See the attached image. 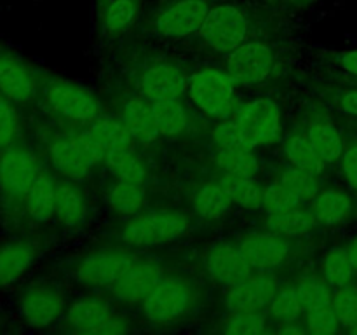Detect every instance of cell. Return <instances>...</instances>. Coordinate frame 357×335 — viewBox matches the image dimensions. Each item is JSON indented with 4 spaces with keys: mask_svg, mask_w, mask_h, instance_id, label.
<instances>
[{
    "mask_svg": "<svg viewBox=\"0 0 357 335\" xmlns=\"http://www.w3.org/2000/svg\"><path fill=\"white\" fill-rule=\"evenodd\" d=\"M40 173V166L26 147L14 143L0 150V202L6 209L24 204L28 191Z\"/></svg>",
    "mask_w": 357,
    "mask_h": 335,
    "instance_id": "cell-1",
    "label": "cell"
},
{
    "mask_svg": "<svg viewBox=\"0 0 357 335\" xmlns=\"http://www.w3.org/2000/svg\"><path fill=\"white\" fill-rule=\"evenodd\" d=\"M188 220L183 213L150 211L135 215L122 229V241L129 246H155L176 241L187 232Z\"/></svg>",
    "mask_w": 357,
    "mask_h": 335,
    "instance_id": "cell-2",
    "label": "cell"
},
{
    "mask_svg": "<svg viewBox=\"0 0 357 335\" xmlns=\"http://www.w3.org/2000/svg\"><path fill=\"white\" fill-rule=\"evenodd\" d=\"M188 94L199 110L209 117L227 119L234 112V79L227 72L204 68L188 80Z\"/></svg>",
    "mask_w": 357,
    "mask_h": 335,
    "instance_id": "cell-3",
    "label": "cell"
},
{
    "mask_svg": "<svg viewBox=\"0 0 357 335\" xmlns=\"http://www.w3.org/2000/svg\"><path fill=\"white\" fill-rule=\"evenodd\" d=\"M192 288L180 278H162L143 300V314L153 325H169L181 320L190 309Z\"/></svg>",
    "mask_w": 357,
    "mask_h": 335,
    "instance_id": "cell-4",
    "label": "cell"
},
{
    "mask_svg": "<svg viewBox=\"0 0 357 335\" xmlns=\"http://www.w3.org/2000/svg\"><path fill=\"white\" fill-rule=\"evenodd\" d=\"M248 20L236 6H216L209 9L199 35L204 44L216 52H232L248 35Z\"/></svg>",
    "mask_w": 357,
    "mask_h": 335,
    "instance_id": "cell-5",
    "label": "cell"
},
{
    "mask_svg": "<svg viewBox=\"0 0 357 335\" xmlns=\"http://www.w3.org/2000/svg\"><path fill=\"white\" fill-rule=\"evenodd\" d=\"M232 119L251 147L274 143L281 135V108L271 98H258L234 112Z\"/></svg>",
    "mask_w": 357,
    "mask_h": 335,
    "instance_id": "cell-6",
    "label": "cell"
},
{
    "mask_svg": "<svg viewBox=\"0 0 357 335\" xmlns=\"http://www.w3.org/2000/svg\"><path fill=\"white\" fill-rule=\"evenodd\" d=\"M44 100L54 114L77 122L96 121L100 103L91 93L68 80H51L45 84Z\"/></svg>",
    "mask_w": 357,
    "mask_h": 335,
    "instance_id": "cell-7",
    "label": "cell"
},
{
    "mask_svg": "<svg viewBox=\"0 0 357 335\" xmlns=\"http://www.w3.org/2000/svg\"><path fill=\"white\" fill-rule=\"evenodd\" d=\"M274 66V52L267 44L250 42L241 44L227 56V73L234 82L243 86H257L265 80Z\"/></svg>",
    "mask_w": 357,
    "mask_h": 335,
    "instance_id": "cell-8",
    "label": "cell"
},
{
    "mask_svg": "<svg viewBox=\"0 0 357 335\" xmlns=\"http://www.w3.org/2000/svg\"><path fill=\"white\" fill-rule=\"evenodd\" d=\"M17 309L24 323L35 328H44L59 318L63 311V297L51 283H31L21 293Z\"/></svg>",
    "mask_w": 357,
    "mask_h": 335,
    "instance_id": "cell-9",
    "label": "cell"
},
{
    "mask_svg": "<svg viewBox=\"0 0 357 335\" xmlns=\"http://www.w3.org/2000/svg\"><path fill=\"white\" fill-rule=\"evenodd\" d=\"M209 6L206 0H174L155 17V28L162 37H187L201 30Z\"/></svg>",
    "mask_w": 357,
    "mask_h": 335,
    "instance_id": "cell-10",
    "label": "cell"
},
{
    "mask_svg": "<svg viewBox=\"0 0 357 335\" xmlns=\"http://www.w3.org/2000/svg\"><path fill=\"white\" fill-rule=\"evenodd\" d=\"M132 264H135V257L126 251H96L84 257L77 264L75 276L80 283H86V285L112 286Z\"/></svg>",
    "mask_w": 357,
    "mask_h": 335,
    "instance_id": "cell-11",
    "label": "cell"
},
{
    "mask_svg": "<svg viewBox=\"0 0 357 335\" xmlns=\"http://www.w3.org/2000/svg\"><path fill=\"white\" fill-rule=\"evenodd\" d=\"M66 323L84 334H121L126 330V321L115 318L110 306L96 299L77 300L68 307Z\"/></svg>",
    "mask_w": 357,
    "mask_h": 335,
    "instance_id": "cell-12",
    "label": "cell"
},
{
    "mask_svg": "<svg viewBox=\"0 0 357 335\" xmlns=\"http://www.w3.org/2000/svg\"><path fill=\"white\" fill-rule=\"evenodd\" d=\"M0 91L16 105L30 103L37 94V80L30 66L0 44Z\"/></svg>",
    "mask_w": 357,
    "mask_h": 335,
    "instance_id": "cell-13",
    "label": "cell"
},
{
    "mask_svg": "<svg viewBox=\"0 0 357 335\" xmlns=\"http://www.w3.org/2000/svg\"><path fill=\"white\" fill-rule=\"evenodd\" d=\"M239 250L250 262V265L258 271L275 269L284 262L289 253V241L284 234L279 232H260L251 234L241 243Z\"/></svg>",
    "mask_w": 357,
    "mask_h": 335,
    "instance_id": "cell-14",
    "label": "cell"
},
{
    "mask_svg": "<svg viewBox=\"0 0 357 335\" xmlns=\"http://www.w3.org/2000/svg\"><path fill=\"white\" fill-rule=\"evenodd\" d=\"M251 269L243 251L229 243H218L206 257V271L218 285H237L250 278Z\"/></svg>",
    "mask_w": 357,
    "mask_h": 335,
    "instance_id": "cell-15",
    "label": "cell"
},
{
    "mask_svg": "<svg viewBox=\"0 0 357 335\" xmlns=\"http://www.w3.org/2000/svg\"><path fill=\"white\" fill-rule=\"evenodd\" d=\"M278 285L268 276H250L237 285L230 286L227 306L230 311H264L271 307Z\"/></svg>",
    "mask_w": 357,
    "mask_h": 335,
    "instance_id": "cell-16",
    "label": "cell"
},
{
    "mask_svg": "<svg viewBox=\"0 0 357 335\" xmlns=\"http://www.w3.org/2000/svg\"><path fill=\"white\" fill-rule=\"evenodd\" d=\"M160 279H162V271L155 264H136L135 262L112 285V292L122 302H143Z\"/></svg>",
    "mask_w": 357,
    "mask_h": 335,
    "instance_id": "cell-17",
    "label": "cell"
},
{
    "mask_svg": "<svg viewBox=\"0 0 357 335\" xmlns=\"http://www.w3.org/2000/svg\"><path fill=\"white\" fill-rule=\"evenodd\" d=\"M143 93L150 101L180 100L188 87V80L178 66L169 63H159L150 66L143 75Z\"/></svg>",
    "mask_w": 357,
    "mask_h": 335,
    "instance_id": "cell-18",
    "label": "cell"
},
{
    "mask_svg": "<svg viewBox=\"0 0 357 335\" xmlns=\"http://www.w3.org/2000/svg\"><path fill=\"white\" fill-rule=\"evenodd\" d=\"M37 248L26 239H10L0 244V288L20 281L33 265Z\"/></svg>",
    "mask_w": 357,
    "mask_h": 335,
    "instance_id": "cell-19",
    "label": "cell"
},
{
    "mask_svg": "<svg viewBox=\"0 0 357 335\" xmlns=\"http://www.w3.org/2000/svg\"><path fill=\"white\" fill-rule=\"evenodd\" d=\"M354 199L338 187L324 188L312 199V213L319 223L326 227H337L349 222L354 215Z\"/></svg>",
    "mask_w": 357,
    "mask_h": 335,
    "instance_id": "cell-20",
    "label": "cell"
},
{
    "mask_svg": "<svg viewBox=\"0 0 357 335\" xmlns=\"http://www.w3.org/2000/svg\"><path fill=\"white\" fill-rule=\"evenodd\" d=\"M122 122L131 133L132 138L139 142H153L160 135L153 115L152 101L149 98H132L124 105Z\"/></svg>",
    "mask_w": 357,
    "mask_h": 335,
    "instance_id": "cell-21",
    "label": "cell"
},
{
    "mask_svg": "<svg viewBox=\"0 0 357 335\" xmlns=\"http://www.w3.org/2000/svg\"><path fill=\"white\" fill-rule=\"evenodd\" d=\"M49 157L56 171L65 174L70 180H80L89 173L91 163L75 143V138L56 140L49 147Z\"/></svg>",
    "mask_w": 357,
    "mask_h": 335,
    "instance_id": "cell-22",
    "label": "cell"
},
{
    "mask_svg": "<svg viewBox=\"0 0 357 335\" xmlns=\"http://www.w3.org/2000/svg\"><path fill=\"white\" fill-rule=\"evenodd\" d=\"M54 180H52L47 171L40 170L33 185L28 191L26 199H24V209H26L28 216L38 223L49 222L54 216Z\"/></svg>",
    "mask_w": 357,
    "mask_h": 335,
    "instance_id": "cell-23",
    "label": "cell"
},
{
    "mask_svg": "<svg viewBox=\"0 0 357 335\" xmlns=\"http://www.w3.org/2000/svg\"><path fill=\"white\" fill-rule=\"evenodd\" d=\"M86 198L84 192L72 181H58L56 184L54 215L66 227H75L86 220Z\"/></svg>",
    "mask_w": 357,
    "mask_h": 335,
    "instance_id": "cell-24",
    "label": "cell"
},
{
    "mask_svg": "<svg viewBox=\"0 0 357 335\" xmlns=\"http://www.w3.org/2000/svg\"><path fill=\"white\" fill-rule=\"evenodd\" d=\"M307 138L324 163L331 164L340 161L342 154H344L345 138L340 135L337 126L331 122H314L309 128Z\"/></svg>",
    "mask_w": 357,
    "mask_h": 335,
    "instance_id": "cell-25",
    "label": "cell"
},
{
    "mask_svg": "<svg viewBox=\"0 0 357 335\" xmlns=\"http://www.w3.org/2000/svg\"><path fill=\"white\" fill-rule=\"evenodd\" d=\"M229 192L223 188V185L209 184L204 185L194 195V209L199 216L206 220H218L225 213H229L230 204H232Z\"/></svg>",
    "mask_w": 357,
    "mask_h": 335,
    "instance_id": "cell-26",
    "label": "cell"
},
{
    "mask_svg": "<svg viewBox=\"0 0 357 335\" xmlns=\"http://www.w3.org/2000/svg\"><path fill=\"white\" fill-rule=\"evenodd\" d=\"M317 220L314 216L312 209L300 208V206L268 215V229L274 230V232L284 234V236H300V234H305L310 229H314Z\"/></svg>",
    "mask_w": 357,
    "mask_h": 335,
    "instance_id": "cell-27",
    "label": "cell"
},
{
    "mask_svg": "<svg viewBox=\"0 0 357 335\" xmlns=\"http://www.w3.org/2000/svg\"><path fill=\"white\" fill-rule=\"evenodd\" d=\"M284 156L291 166L300 168L303 171H309L312 174H321L324 171V163L317 152L314 150L312 143L303 135H293L284 142Z\"/></svg>",
    "mask_w": 357,
    "mask_h": 335,
    "instance_id": "cell-28",
    "label": "cell"
},
{
    "mask_svg": "<svg viewBox=\"0 0 357 335\" xmlns=\"http://www.w3.org/2000/svg\"><path fill=\"white\" fill-rule=\"evenodd\" d=\"M323 278L335 290L354 281L356 269L347 246H335L328 251L323 262Z\"/></svg>",
    "mask_w": 357,
    "mask_h": 335,
    "instance_id": "cell-29",
    "label": "cell"
},
{
    "mask_svg": "<svg viewBox=\"0 0 357 335\" xmlns=\"http://www.w3.org/2000/svg\"><path fill=\"white\" fill-rule=\"evenodd\" d=\"M222 185L236 204L246 209H260L264 206V191L253 178L227 173L222 178Z\"/></svg>",
    "mask_w": 357,
    "mask_h": 335,
    "instance_id": "cell-30",
    "label": "cell"
},
{
    "mask_svg": "<svg viewBox=\"0 0 357 335\" xmlns=\"http://www.w3.org/2000/svg\"><path fill=\"white\" fill-rule=\"evenodd\" d=\"M108 204L119 215L135 216L145 204V192L139 184L121 180L108 192Z\"/></svg>",
    "mask_w": 357,
    "mask_h": 335,
    "instance_id": "cell-31",
    "label": "cell"
},
{
    "mask_svg": "<svg viewBox=\"0 0 357 335\" xmlns=\"http://www.w3.org/2000/svg\"><path fill=\"white\" fill-rule=\"evenodd\" d=\"M157 128L164 136H176L187 128V112L178 100L152 101Z\"/></svg>",
    "mask_w": 357,
    "mask_h": 335,
    "instance_id": "cell-32",
    "label": "cell"
},
{
    "mask_svg": "<svg viewBox=\"0 0 357 335\" xmlns=\"http://www.w3.org/2000/svg\"><path fill=\"white\" fill-rule=\"evenodd\" d=\"M216 164L227 173L253 178L258 173V159L253 150H216Z\"/></svg>",
    "mask_w": 357,
    "mask_h": 335,
    "instance_id": "cell-33",
    "label": "cell"
},
{
    "mask_svg": "<svg viewBox=\"0 0 357 335\" xmlns=\"http://www.w3.org/2000/svg\"><path fill=\"white\" fill-rule=\"evenodd\" d=\"M296 292H298L300 302H302V307L305 311L331 306V299H333L331 286L328 285L324 278L302 279V281L296 285Z\"/></svg>",
    "mask_w": 357,
    "mask_h": 335,
    "instance_id": "cell-34",
    "label": "cell"
},
{
    "mask_svg": "<svg viewBox=\"0 0 357 335\" xmlns=\"http://www.w3.org/2000/svg\"><path fill=\"white\" fill-rule=\"evenodd\" d=\"M331 307L340 321L342 328H351L357 325V283L351 281L337 288L331 299Z\"/></svg>",
    "mask_w": 357,
    "mask_h": 335,
    "instance_id": "cell-35",
    "label": "cell"
},
{
    "mask_svg": "<svg viewBox=\"0 0 357 335\" xmlns=\"http://www.w3.org/2000/svg\"><path fill=\"white\" fill-rule=\"evenodd\" d=\"M138 0H114L105 13V28L108 35H119L128 30L138 14Z\"/></svg>",
    "mask_w": 357,
    "mask_h": 335,
    "instance_id": "cell-36",
    "label": "cell"
},
{
    "mask_svg": "<svg viewBox=\"0 0 357 335\" xmlns=\"http://www.w3.org/2000/svg\"><path fill=\"white\" fill-rule=\"evenodd\" d=\"M222 330L229 335H257L265 330V314L261 311H232Z\"/></svg>",
    "mask_w": 357,
    "mask_h": 335,
    "instance_id": "cell-37",
    "label": "cell"
},
{
    "mask_svg": "<svg viewBox=\"0 0 357 335\" xmlns=\"http://www.w3.org/2000/svg\"><path fill=\"white\" fill-rule=\"evenodd\" d=\"M281 181L293 192L298 195L302 201H312L319 192L316 174L303 171L296 166H289L282 171Z\"/></svg>",
    "mask_w": 357,
    "mask_h": 335,
    "instance_id": "cell-38",
    "label": "cell"
},
{
    "mask_svg": "<svg viewBox=\"0 0 357 335\" xmlns=\"http://www.w3.org/2000/svg\"><path fill=\"white\" fill-rule=\"evenodd\" d=\"M17 105L0 91V150L14 145L20 136V114Z\"/></svg>",
    "mask_w": 357,
    "mask_h": 335,
    "instance_id": "cell-39",
    "label": "cell"
},
{
    "mask_svg": "<svg viewBox=\"0 0 357 335\" xmlns=\"http://www.w3.org/2000/svg\"><path fill=\"white\" fill-rule=\"evenodd\" d=\"M302 309L303 307L302 302H300L296 286H284V288L278 290L271 304L272 316L281 321V323L295 321L302 313Z\"/></svg>",
    "mask_w": 357,
    "mask_h": 335,
    "instance_id": "cell-40",
    "label": "cell"
},
{
    "mask_svg": "<svg viewBox=\"0 0 357 335\" xmlns=\"http://www.w3.org/2000/svg\"><path fill=\"white\" fill-rule=\"evenodd\" d=\"M300 204H302V199L296 194H293L281 180L274 181V184L267 185L264 188V208L267 209L268 215L296 208Z\"/></svg>",
    "mask_w": 357,
    "mask_h": 335,
    "instance_id": "cell-41",
    "label": "cell"
},
{
    "mask_svg": "<svg viewBox=\"0 0 357 335\" xmlns=\"http://www.w3.org/2000/svg\"><path fill=\"white\" fill-rule=\"evenodd\" d=\"M213 138L218 149L223 150H253V147L246 142L243 131L236 124L234 119L222 121L213 131Z\"/></svg>",
    "mask_w": 357,
    "mask_h": 335,
    "instance_id": "cell-42",
    "label": "cell"
},
{
    "mask_svg": "<svg viewBox=\"0 0 357 335\" xmlns=\"http://www.w3.org/2000/svg\"><path fill=\"white\" fill-rule=\"evenodd\" d=\"M307 328L309 332L317 335L323 334H337L342 328L333 307H317V309L307 311Z\"/></svg>",
    "mask_w": 357,
    "mask_h": 335,
    "instance_id": "cell-43",
    "label": "cell"
},
{
    "mask_svg": "<svg viewBox=\"0 0 357 335\" xmlns=\"http://www.w3.org/2000/svg\"><path fill=\"white\" fill-rule=\"evenodd\" d=\"M342 173L352 191L357 192V135L345 138L344 154L340 157Z\"/></svg>",
    "mask_w": 357,
    "mask_h": 335,
    "instance_id": "cell-44",
    "label": "cell"
},
{
    "mask_svg": "<svg viewBox=\"0 0 357 335\" xmlns=\"http://www.w3.org/2000/svg\"><path fill=\"white\" fill-rule=\"evenodd\" d=\"M75 143L79 145V149L82 150V154L86 156V159L89 161L91 166L105 159L103 145H101V142L98 140V136L94 135V131L91 128L80 131L79 135L75 136Z\"/></svg>",
    "mask_w": 357,
    "mask_h": 335,
    "instance_id": "cell-45",
    "label": "cell"
},
{
    "mask_svg": "<svg viewBox=\"0 0 357 335\" xmlns=\"http://www.w3.org/2000/svg\"><path fill=\"white\" fill-rule=\"evenodd\" d=\"M115 173L119 174V178L124 181H132V184H143L146 177V170L143 166V163L139 159H136L135 156H129L121 166L115 170Z\"/></svg>",
    "mask_w": 357,
    "mask_h": 335,
    "instance_id": "cell-46",
    "label": "cell"
},
{
    "mask_svg": "<svg viewBox=\"0 0 357 335\" xmlns=\"http://www.w3.org/2000/svg\"><path fill=\"white\" fill-rule=\"evenodd\" d=\"M338 103H340V108L344 114L357 117V87L356 89H345L344 93L340 94Z\"/></svg>",
    "mask_w": 357,
    "mask_h": 335,
    "instance_id": "cell-47",
    "label": "cell"
},
{
    "mask_svg": "<svg viewBox=\"0 0 357 335\" xmlns=\"http://www.w3.org/2000/svg\"><path fill=\"white\" fill-rule=\"evenodd\" d=\"M338 65L345 70L347 73L357 77V49L352 51H345L338 56Z\"/></svg>",
    "mask_w": 357,
    "mask_h": 335,
    "instance_id": "cell-48",
    "label": "cell"
},
{
    "mask_svg": "<svg viewBox=\"0 0 357 335\" xmlns=\"http://www.w3.org/2000/svg\"><path fill=\"white\" fill-rule=\"evenodd\" d=\"M305 328L296 327L295 321H288V323H282V327L279 328V334H303Z\"/></svg>",
    "mask_w": 357,
    "mask_h": 335,
    "instance_id": "cell-49",
    "label": "cell"
},
{
    "mask_svg": "<svg viewBox=\"0 0 357 335\" xmlns=\"http://www.w3.org/2000/svg\"><path fill=\"white\" fill-rule=\"evenodd\" d=\"M349 248V253H351V260H352V265H354L356 269V274H357V236L354 237V239L351 241V243L347 244Z\"/></svg>",
    "mask_w": 357,
    "mask_h": 335,
    "instance_id": "cell-50",
    "label": "cell"
},
{
    "mask_svg": "<svg viewBox=\"0 0 357 335\" xmlns=\"http://www.w3.org/2000/svg\"><path fill=\"white\" fill-rule=\"evenodd\" d=\"M298 2H312V0H298Z\"/></svg>",
    "mask_w": 357,
    "mask_h": 335,
    "instance_id": "cell-51",
    "label": "cell"
}]
</instances>
